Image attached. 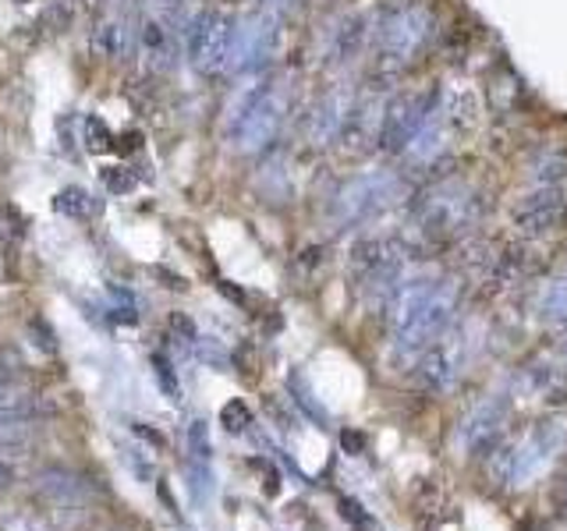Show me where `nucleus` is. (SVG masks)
I'll list each match as a JSON object with an SVG mask.
<instances>
[{"instance_id":"obj_9","label":"nucleus","mask_w":567,"mask_h":531,"mask_svg":"<svg viewBox=\"0 0 567 531\" xmlns=\"http://www.w3.org/2000/svg\"><path fill=\"white\" fill-rule=\"evenodd\" d=\"M433 92L430 89H398L387 96L383 103V118H380V135H376V150L387 153V156H404L408 142L415 139L419 124L425 118V110L433 103Z\"/></svg>"},{"instance_id":"obj_15","label":"nucleus","mask_w":567,"mask_h":531,"mask_svg":"<svg viewBox=\"0 0 567 531\" xmlns=\"http://www.w3.org/2000/svg\"><path fill=\"white\" fill-rule=\"evenodd\" d=\"M373 32H376L373 19L362 11H348L330 22L326 40H323V57L330 68H348V64H355L373 43Z\"/></svg>"},{"instance_id":"obj_25","label":"nucleus","mask_w":567,"mask_h":531,"mask_svg":"<svg viewBox=\"0 0 567 531\" xmlns=\"http://www.w3.org/2000/svg\"><path fill=\"white\" fill-rule=\"evenodd\" d=\"M337 507H341V518L348 521V524H355V528H373V518H369L366 510H362L358 500H352V496H341Z\"/></svg>"},{"instance_id":"obj_17","label":"nucleus","mask_w":567,"mask_h":531,"mask_svg":"<svg viewBox=\"0 0 567 531\" xmlns=\"http://www.w3.org/2000/svg\"><path fill=\"white\" fill-rule=\"evenodd\" d=\"M36 489L57 510H82V504L89 500V482L68 468H43L36 475Z\"/></svg>"},{"instance_id":"obj_26","label":"nucleus","mask_w":567,"mask_h":531,"mask_svg":"<svg viewBox=\"0 0 567 531\" xmlns=\"http://www.w3.org/2000/svg\"><path fill=\"white\" fill-rule=\"evenodd\" d=\"M153 365H156V379H160V386L167 390L170 400H181V386L175 383V373H170V362L164 358V354H153Z\"/></svg>"},{"instance_id":"obj_12","label":"nucleus","mask_w":567,"mask_h":531,"mask_svg":"<svg viewBox=\"0 0 567 531\" xmlns=\"http://www.w3.org/2000/svg\"><path fill=\"white\" fill-rule=\"evenodd\" d=\"M355 100H358V89L352 82H334L320 92V100L312 103L309 121H305V139L312 150H330L334 142H341L355 110Z\"/></svg>"},{"instance_id":"obj_16","label":"nucleus","mask_w":567,"mask_h":531,"mask_svg":"<svg viewBox=\"0 0 567 531\" xmlns=\"http://www.w3.org/2000/svg\"><path fill=\"white\" fill-rule=\"evenodd\" d=\"M138 40L153 68H167L178 51V19L170 8H153L138 25Z\"/></svg>"},{"instance_id":"obj_19","label":"nucleus","mask_w":567,"mask_h":531,"mask_svg":"<svg viewBox=\"0 0 567 531\" xmlns=\"http://www.w3.org/2000/svg\"><path fill=\"white\" fill-rule=\"evenodd\" d=\"M535 309H540V319H543L546 327L567 333V269L557 273V277L543 287L540 305H535Z\"/></svg>"},{"instance_id":"obj_1","label":"nucleus","mask_w":567,"mask_h":531,"mask_svg":"<svg viewBox=\"0 0 567 531\" xmlns=\"http://www.w3.org/2000/svg\"><path fill=\"white\" fill-rule=\"evenodd\" d=\"M462 301L465 284L458 277H436V273L404 277L387 301L393 327V358L401 365H415L425 351L454 330Z\"/></svg>"},{"instance_id":"obj_13","label":"nucleus","mask_w":567,"mask_h":531,"mask_svg":"<svg viewBox=\"0 0 567 531\" xmlns=\"http://www.w3.org/2000/svg\"><path fill=\"white\" fill-rule=\"evenodd\" d=\"M511 414V394L508 390H497L490 397H482L476 408L465 414V422L458 429V440L465 446V454L471 457H482L486 450H493L503 436V422Z\"/></svg>"},{"instance_id":"obj_11","label":"nucleus","mask_w":567,"mask_h":531,"mask_svg":"<svg viewBox=\"0 0 567 531\" xmlns=\"http://www.w3.org/2000/svg\"><path fill=\"white\" fill-rule=\"evenodd\" d=\"M511 220L522 237L540 241L560 231L567 223V185H532L522 199L514 202Z\"/></svg>"},{"instance_id":"obj_21","label":"nucleus","mask_w":567,"mask_h":531,"mask_svg":"<svg viewBox=\"0 0 567 531\" xmlns=\"http://www.w3.org/2000/svg\"><path fill=\"white\" fill-rule=\"evenodd\" d=\"M54 209H57V213L71 217V220H82V217H89L97 206H92V196H89L86 188H75V185H71V188H65V191H60V196L54 199Z\"/></svg>"},{"instance_id":"obj_18","label":"nucleus","mask_w":567,"mask_h":531,"mask_svg":"<svg viewBox=\"0 0 567 531\" xmlns=\"http://www.w3.org/2000/svg\"><path fill=\"white\" fill-rule=\"evenodd\" d=\"M92 43H97L100 57L107 60H121L132 54L135 46V32H132V22L124 19V14H110V19L100 22L97 36H92Z\"/></svg>"},{"instance_id":"obj_24","label":"nucleus","mask_w":567,"mask_h":531,"mask_svg":"<svg viewBox=\"0 0 567 531\" xmlns=\"http://www.w3.org/2000/svg\"><path fill=\"white\" fill-rule=\"evenodd\" d=\"M188 454H192L196 464H210V432H207V422L188 425Z\"/></svg>"},{"instance_id":"obj_20","label":"nucleus","mask_w":567,"mask_h":531,"mask_svg":"<svg viewBox=\"0 0 567 531\" xmlns=\"http://www.w3.org/2000/svg\"><path fill=\"white\" fill-rule=\"evenodd\" d=\"M529 174H532V185H567V153L560 150L535 153Z\"/></svg>"},{"instance_id":"obj_22","label":"nucleus","mask_w":567,"mask_h":531,"mask_svg":"<svg viewBox=\"0 0 567 531\" xmlns=\"http://www.w3.org/2000/svg\"><path fill=\"white\" fill-rule=\"evenodd\" d=\"M0 531H54V524L36 510H11L8 518H0Z\"/></svg>"},{"instance_id":"obj_23","label":"nucleus","mask_w":567,"mask_h":531,"mask_svg":"<svg viewBox=\"0 0 567 531\" xmlns=\"http://www.w3.org/2000/svg\"><path fill=\"white\" fill-rule=\"evenodd\" d=\"M220 425L227 432H245L252 425V411L245 408V400H227V405L220 408Z\"/></svg>"},{"instance_id":"obj_8","label":"nucleus","mask_w":567,"mask_h":531,"mask_svg":"<svg viewBox=\"0 0 567 531\" xmlns=\"http://www.w3.org/2000/svg\"><path fill=\"white\" fill-rule=\"evenodd\" d=\"M280 25H284V19H277L270 11H259V8H252L245 19H238L227 71H234V75L270 71V60L280 46Z\"/></svg>"},{"instance_id":"obj_29","label":"nucleus","mask_w":567,"mask_h":531,"mask_svg":"<svg viewBox=\"0 0 567 531\" xmlns=\"http://www.w3.org/2000/svg\"><path fill=\"white\" fill-rule=\"evenodd\" d=\"M256 8L277 14V19H288V11L294 8V0H256Z\"/></svg>"},{"instance_id":"obj_6","label":"nucleus","mask_w":567,"mask_h":531,"mask_svg":"<svg viewBox=\"0 0 567 531\" xmlns=\"http://www.w3.org/2000/svg\"><path fill=\"white\" fill-rule=\"evenodd\" d=\"M288 110H291V86L284 82L280 75L270 78V86L256 100V107L248 110L245 121L234 128L227 135L234 153L242 156H256V153H266L277 142L284 121H288Z\"/></svg>"},{"instance_id":"obj_7","label":"nucleus","mask_w":567,"mask_h":531,"mask_svg":"<svg viewBox=\"0 0 567 531\" xmlns=\"http://www.w3.org/2000/svg\"><path fill=\"white\" fill-rule=\"evenodd\" d=\"M238 19L227 8H202L185 29V51L199 75L227 71Z\"/></svg>"},{"instance_id":"obj_27","label":"nucleus","mask_w":567,"mask_h":531,"mask_svg":"<svg viewBox=\"0 0 567 531\" xmlns=\"http://www.w3.org/2000/svg\"><path fill=\"white\" fill-rule=\"evenodd\" d=\"M14 482H19V464L8 454V450H0V493L11 489Z\"/></svg>"},{"instance_id":"obj_2","label":"nucleus","mask_w":567,"mask_h":531,"mask_svg":"<svg viewBox=\"0 0 567 531\" xmlns=\"http://www.w3.org/2000/svg\"><path fill=\"white\" fill-rule=\"evenodd\" d=\"M482 199L462 177H436L412 196V223L425 245H451L476 231Z\"/></svg>"},{"instance_id":"obj_5","label":"nucleus","mask_w":567,"mask_h":531,"mask_svg":"<svg viewBox=\"0 0 567 531\" xmlns=\"http://www.w3.org/2000/svg\"><path fill=\"white\" fill-rule=\"evenodd\" d=\"M348 269H352V280L362 295L387 305L390 295L398 291V284L404 280L408 248H404V241L393 234H369V237L355 241Z\"/></svg>"},{"instance_id":"obj_28","label":"nucleus","mask_w":567,"mask_h":531,"mask_svg":"<svg viewBox=\"0 0 567 531\" xmlns=\"http://www.w3.org/2000/svg\"><path fill=\"white\" fill-rule=\"evenodd\" d=\"M341 446H344V454L358 457L362 450H366V436H362V432H355V429H344L341 432Z\"/></svg>"},{"instance_id":"obj_3","label":"nucleus","mask_w":567,"mask_h":531,"mask_svg":"<svg viewBox=\"0 0 567 531\" xmlns=\"http://www.w3.org/2000/svg\"><path fill=\"white\" fill-rule=\"evenodd\" d=\"M433 36V11L422 4V0H401L380 14L376 22V64L369 82L390 89V82L412 68L415 57L425 51V43Z\"/></svg>"},{"instance_id":"obj_14","label":"nucleus","mask_w":567,"mask_h":531,"mask_svg":"<svg viewBox=\"0 0 567 531\" xmlns=\"http://www.w3.org/2000/svg\"><path fill=\"white\" fill-rule=\"evenodd\" d=\"M462 365H465V341L458 336V330H451L444 341H436L415 362V383L425 394H447L462 379Z\"/></svg>"},{"instance_id":"obj_4","label":"nucleus","mask_w":567,"mask_h":531,"mask_svg":"<svg viewBox=\"0 0 567 531\" xmlns=\"http://www.w3.org/2000/svg\"><path fill=\"white\" fill-rule=\"evenodd\" d=\"M404 191H408L404 177L398 170H362V174L344 177L334 188L326 217L337 231L362 228V223L376 220L398 199H404Z\"/></svg>"},{"instance_id":"obj_10","label":"nucleus","mask_w":567,"mask_h":531,"mask_svg":"<svg viewBox=\"0 0 567 531\" xmlns=\"http://www.w3.org/2000/svg\"><path fill=\"white\" fill-rule=\"evenodd\" d=\"M567 446V422L564 418H543L535 422L532 432L522 440V446L511 454L508 464V482L511 486H525V482L540 478L549 464H554Z\"/></svg>"}]
</instances>
